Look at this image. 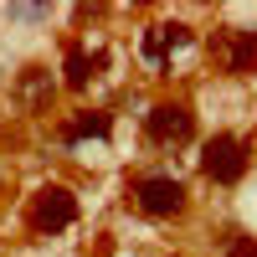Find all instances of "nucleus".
<instances>
[{
  "instance_id": "6",
  "label": "nucleus",
  "mask_w": 257,
  "mask_h": 257,
  "mask_svg": "<svg viewBox=\"0 0 257 257\" xmlns=\"http://www.w3.org/2000/svg\"><path fill=\"white\" fill-rule=\"evenodd\" d=\"M211 52H221V67L231 77L257 72V31H226L221 41H211Z\"/></svg>"
},
{
  "instance_id": "2",
  "label": "nucleus",
  "mask_w": 257,
  "mask_h": 257,
  "mask_svg": "<svg viewBox=\"0 0 257 257\" xmlns=\"http://www.w3.org/2000/svg\"><path fill=\"white\" fill-rule=\"evenodd\" d=\"M77 221V196L67 185H41L36 196H31V206H26V226L36 231V237H57V231H67Z\"/></svg>"
},
{
  "instance_id": "1",
  "label": "nucleus",
  "mask_w": 257,
  "mask_h": 257,
  "mask_svg": "<svg viewBox=\"0 0 257 257\" xmlns=\"http://www.w3.org/2000/svg\"><path fill=\"white\" fill-rule=\"evenodd\" d=\"M128 201H134L144 216H155V221H170V216H180L185 211V180L180 175H165V170H155V175H134L128 180Z\"/></svg>"
},
{
  "instance_id": "12",
  "label": "nucleus",
  "mask_w": 257,
  "mask_h": 257,
  "mask_svg": "<svg viewBox=\"0 0 257 257\" xmlns=\"http://www.w3.org/2000/svg\"><path fill=\"white\" fill-rule=\"evenodd\" d=\"M0 190H6V180H0Z\"/></svg>"
},
{
  "instance_id": "9",
  "label": "nucleus",
  "mask_w": 257,
  "mask_h": 257,
  "mask_svg": "<svg viewBox=\"0 0 257 257\" xmlns=\"http://www.w3.org/2000/svg\"><path fill=\"white\" fill-rule=\"evenodd\" d=\"M98 67H103V57H98V52H88V47H77V41L62 52V82H67L72 93L88 88V82L98 77Z\"/></svg>"
},
{
  "instance_id": "3",
  "label": "nucleus",
  "mask_w": 257,
  "mask_h": 257,
  "mask_svg": "<svg viewBox=\"0 0 257 257\" xmlns=\"http://www.w3.org/2000/svg\"><path fill=\"white\" fill-rule=\"evenodd\" d=\"M247 165H252V144L237 139V134H211L206 149H201V170H206V180H216V185H242Z\"/></svg>"
},
{
  "instance_id": "11",
  "label": "nucleus",
  "mask_w": 257,
  "mask_h": 257,
  "mask_svg": "<svg viewBox=\"0 0 257 257\" xmlns=\"http://www.w3.org/2000/svg\"><path fill=\"white\" fill-rule=\"evenodd\" d=\"M226 257H257V237H247V231H231V237H226Z\"/></svg>"
},
{
  "instance_id": "7",
  "label": "nucleus",
  "mask_w": 257,
  "mask_h": 257,
  "mask_svg": "<svg viewBox=\"0 0 257 257\" xmlns=\"http://www.w3.org/2000/svg\"><path fill=\"white\" fill-rule=\"evenodd\" d=\"M108 134H113V118L103 113V108H77L67 118V128H62V144L82 149V144H98V139H108Z\"/></svg>"
},
{
  "instance_id": "8",
  "label": "nucleus",
  "mask_w": 257,
  "mask_h": 257,
  "mask_svg": "<svg viewBox=\"0 0 257 257\" xmlns=\"http://www.w3.org/2000/svg\"><path fill=\"white\" fill-rule=\"evenodd\" d=\"M16 98H21V108L26 113H47L52 108V98H57V77L47 67H26L16 77Z\"/></svg>"
},
{
  "instance_id": "5",
  "label": "nucleus",
  "mask_w": 257,
  "mask_h": 257,
  "mask_svg": "<svg viewBox=\"0 0 257 257\" xmlns=\"http://www.w3.org/2000/svg\"><path fill=\"white\" fill-rule=\"evenodd\" d=\"M180 47H190V26L185 21H160V26H149L144 31V41H139V52H144V62L149 67H170V57H175Z\"/></svg>"
},
{
  "instance_id": "10",
  "label": "nucleus",
  "mask_w": 257,
  "mask_h": 257,
  "mask_svg": "<svg viewBox=\"0 0 257 257\" xmlns=\"http://www.w3.org/2000/svg\"><path fill=\"white\" fill-rule=\"evenodd\" d=\"M6 21H16V26H36V21H52V6H6Z\"/></svg>"
},
{
  "instance_id": "4",
  "label": "nucleus",
  "mask_w": 257,
  "mask_h": 257,
  "mask_svg": "<svg viewBox=\"0 0 257 257\" xmlns=\"http://www.w3.org/2000/svg\"><path fill=\"white\" fill-rule=\"evenodd\" d=\"M144 134L160 149H180V144H190V134H196V108L180 103V98H165V103H155V108L144 113Z\"/></svg>"
}]
</instances>
